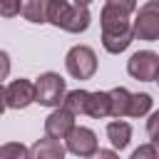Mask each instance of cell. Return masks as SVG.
Here are the masks:
<instances>
[{"instance_id": "obj_7", "label": "cell", "mask_w": 159, "mask_h": 159, "mask_svg": "<svg viewBox=\"0 0 159 159\" xmlns=\"http://www.w3.org/2000/svg\"><path fill=\"white\" fill-rule=\"evenodd\" d=\"M5 102L10 109H25L35 102V82L20 77V80H12L7 87H5Z\"/></svg>"}, {"instance_id": "obj_8", "label": "cell", "mask_w": 159, "mask_h": 159, "mask_svg": "<svg viewBox=\"0 0 159 159\" xmlns=\"http://www.w3.org/2000/svg\"><path fill=\"white\" fill-rule=\"evenodd\" d=\"M72 127H75V114L70 109H65L62 104L55 107L45 119V134L52 139H65L72 132Z\"/></svg>"}, {"instance_id": "obj_15", "label": "cell", "mask_w": 159, "mask_h": 159, "mask_svg": "<svg viewBox=\"0 0 159 159\" xmlns=\"http://www.w3.org/2000/svg\"><path fill=\"white\" fill-rule=\"evenodd\" d=\"M87 99H89V92H87V89H72V92H67V94H65L62 107H65V109H70L75 117H80V114H84V112H87Z\"/></svg>"}, {"instance_id": "obj_24", "label": "cell", "mask_w": 159, "mask_h": 159, "mask_svg": "<svg viewBox=\"0 0 159 159\" xmlns=\"http://www.w3.org/2000/svg\"><path fill=\"white\" fill-rule=\"evenodd\" d=\"M87 159H119V154H117V149H97Z\"/></svg>"}, {"instance_id": "obj_12", "label": "cell", "mask_w": 159, "mask_h": 159, "mask_svg": "<svg viewBox=\"0 0 159 159\" xmlns=\"http://www.w3.org/2000/svg\"><path fill=\"white\" fill-rule=\"evenodd\" d=\"M47 5H50V0H20V15L27 22L42 25V22H47Z\"/></svg>"}, {"instance_id": "obj_14", "label": "cell", "mask_w": 159, "mask_h": 159, "mask_svg": "<svg viewBox=\"0 0 159 159\" xmlns=\"http://www.w3.org/2000/svg\"><path fill=\"white\" fill-rule=\"evenodd\" d=\"M87 117L92 119H104L109 117V92H89V99H87Z\"/></svg>"}, {"instance_id": "obj_1", "label": "cell", "mask_w": 159, "mask_h": 159, "mask_svg": "<svg viewBox=\"0 0 159 159\" xmlns=\"http://www.w3.org/2000/svg\"><path fill=\"white\" fill-rule=\"evenodd\" d=\"M132 15L122 12V10H114L109 5L102 7L99 12V25H102V47L109 52V55H119L124 52L132 40H134V32H132Z\"/></svg>"}, {"instance_id": "obj_9", "label": "cell", "mask_w": 159, "mask_h": 159, "mask_svg": "<svg viewBox=\"0 0 159 159\" xmlns=\"http://www.w3.org/2000/svg\"><path fill=\"white\" fill-rule=\"evenodd\" d=\"M67 149L62 144V139H52V137H42L30 147V159H65Z\"/></svg>"}, {"instance_id": "obj_2", "label": "cell", "mask_w": 159, "mask_h": 159, "mask_svg": "<svg viewBox=\"0 0 159 159\" xmlns=\"http://www.w3.org/2000/svg\"><path fill=\"white\" fill-rule=\"evenodd\" d=\"M132 32L137 40H144V42L159 40V0H147V2L137 5L134 20H132Z\"/></svg>"}, {"instance_id": "obj_16", "label": "cell", "mask_w": 159, "mask_h": 159, "mask_svg": "<svg viewBox=\"0 0 159 159\" xmlns=\"http://www.w3.org/2000/svg\"><path fill=\"white\" fill-rule=\"evenodd\" d=\"M152 104H154L152 94H147V92H137V94H132V99H129V112H127V117H134V119L147 117V114L152 112Z\"/></svg>"}, {"instance_id": "obj_19", "label": "cell", "mask_w": 159, "mask_h": 159, "mask_svg": "<svg viewBox=\"0 0 159 159\" xmlns=\"http://www.w3.org/2000/svg\"><path fill=\"white\" fill-rule=\"evenodd\" d=\"M147 134H149L152 144L159 142V109H157V112H149V119H147Z\"/></svg>"}, {"instance_id": "obj_3", "label": "cell", "mask_w": 159, "mask_h": 159, "mask_svg": "<svg viewBox=\"0 0 159 159\" xmlns=\"http://www.w3.org/2000/svg\"><path fill=\"white\" fill-rule=\"evenodd\" d=\"M67 94V84L57 72H42L35 80V102L42 107H60Z\"/></svg>"}, {"instance_id": "obj_25", "label": "cell", "mask_w": 159, "mask_h": 159, "mask_svg": "<svg viewBox=\"0 0 159 159\" xmlns=\"http://www.w3.org/2000/svg\"><path fill=\"white\" fill-rule=\"evenodd\" d=\"M5 109H7V102H5V87H2V82H0V117H2Z\"/></svg>"}, {"instance_id": "obj_11", "label": "cell", "mask_w": 159, "mask_h": 159, "mask_svg": "<svg viewBox=\"0 0 159 159\" xmlns=\"http://www.w3.org/2000/svg\"><path fill=\"white\" fill-rule=\"evenodd\" d=\"M107 139H109V144L114 147V149H127L129 147V139H132V127L127 124V122H122V119H114V122H109L107 124Z\"/></svg>"}, {"instance_id": "obj_23", "label": "cell", "mask_w": 159, "mask_h": 159, "mask_svg": "<svg viewBox=\"0 0 159 159\" xmlns=\"http://www.w3.org/2000/svg\"><path fill=\"white\" fill-rule=\"evenodd\" d=\"M7 75H10V55L5 50H0V82L7 80Z\"/></svg>"}, {"instance_id": "obj_18", "label": "cell", "mask_w": 159, "mask_h": 159, "mask_svg": "<svg viewBox=\"0 0 159 159\" xmlns=\"http://www.w3.org/2000/svg\"><path fill=\"white\" fill-rule=\"evenodd\" d=\"M0 159H30V149L22 142H5L0 144Z\"/></svg>"}, {"instance_id": "obj_20", "label": "cell", "mask_w": 159, "mask_h": 159, "mask_svg": "<svg viewBox=\"0 0 159 159\" xmlns=\"http://www.w3.org/2000/svg\"><path fill=\"white\" fill-rule=\"evenodd\" d=\"M104 5H109L114 10H122L127 15H134V10H137V0H104Z\"/></svg>"}, {"instance_id": "obj_22", "label": "cell", "mask_w": 159, "mask_h": 159, "mask_svg": "<svg viewBox=\"0 0 159 159\" xmlns=\"http://www.w3.org/2000/svg\"><path fill=\"white\" fill-rule=\"evenodd\" d=\"M129 159H157V149H154L152 142H149V144H139V147L132 152Z\"/></svg>"}, {"instance_id": "obj_17", "label": "cell", "mask_w": 159, "mask_h": 159, "mask_svg": "<svg viewBox=\"0 0 159 159\" xmlns=\"http://www.w3.org/2000/svg\"><path fill=\"white\" fill-rule=\"evenodd\" d=\"M70 5H72L70 0H50V5H47V22L55 25V27H62Z\"/></svg>"}, {"instance_id": "obj_10", "label": "cell", "mask_w": 159, "mask_h": 159, "mask_svg": "<svg viewBox=\"0 0 159 159\" xmlns=\"http://www.w3.org/2000/svg\"><path fill=\"white\" fill-rule=\"evenodd\" d=\"M89 22H92L89 7H87V5H77V2H72L70 10H67V17H65V22H62L60 30L77 35V32H84V30L89 27Z\"/></svg>"}, {"instance_id": "obj_26", "label": "cell", "mask_w": 159, "mask_h": 159, "mask_svg": "<svg viewBox=\"0 0 159 159\" xmlns=\"http://www.w3.org/2000/svg\"><path fill=\"white\" fill-rule=\"evenodd\" d=\"M72 2H77V5H89L92 0H72Z\"/></svg>"}, {"instance_id": "obj_28", "label": "cell", "mask_w": 159, "mask_h": 159, "mask_svg": "<svg viewBox=\"0 0 159 159\" xmlns=\"http://www.w3.org/2000/svg\"><path fill=\"white\" fill-rule=\"evenodd\" d=\"M154 82H159V75H157V80H154Z\"/></svg>"}, {"instance_id": "obj_6", "label": "cell", "mask_w": 159, "mask_h": 159, "mask_svg": "<svg viewBox=\"0 0 159 159\" xmlns=\"http://www.w3.org/2000/svg\"><path fill=\"white\" fill-rule=\"evenodd\" d=\"M65 149L70 152V154H75V157H82V159H87V157H92L97 149H99V144H97V134L89 129V127H72V132L65 137Z\"/></svg>"}, {"instance_id": "obj_27", "label": "cell", "mask_w": 159, "mask_h": 159, "mask_svg": "<svg viewBox=\"0 0 159 159\" xmlns=\"http://www.w3.org/2000/svg\"><path fill=\"white\" fill-rule=\"evenodd\" d=\"M154 149H157V159H159V142H157V144H154Z\"/></svg>"}, {"instance_id": "obj_13", "label": "cell", "mask_w": 159, "mask_h": 159, "mask_svg": "<svg viewBox=\"0 0 159 159\" xmlns=\"http://www.w3.org/2000/svg\"><path fill=\"white\" fill-rule=\"evenodd\" d=\"M129 99H132V92H129V89H124V87L109 89V117H114V119L127 117V112H129Z\"/></svg>"}, {"instance_id": "obj_5", "label": "cell", "mask_w": 159, "mask_h": 159, "mask_svg": "<svg viewBox=\"0 0 159 159\" xmlns=\"http://www.w3.org/2000/svg\"><path fill=\"white\" fill-rule=\"evenodd\" d=\"M127 72L129 77L139 82H154L159 75V55L154 50H139L127 60Z\"/></svg>"}, {"instance_id": "obj_4", "label": "cell", "mask_w": 159, "mask_h": 159, "mask_svg": "<svg viewBox=\"0 0 159 159\" xmlns=\"http://www.w3.org/2000/svg\"><path fill=\"white\" fill-rule=\"evenodd\" d=\"M65 67L75 80H92L97 72V55L89 45H75L65 55Z\"/></svg>"}, {"instance_id": "obj_21", "label": "cell", "mask_w": 159, "mask_h": 159, "mask_svg": "<svg viewBox=\"0 0 159 159\" xmlns=\"http://www.w3.org/2000/svg\"><path fill=\"white\" fill-rule=\"evenodd\" d=\"M20 15V0H0V17Z\"/></svg>"}]
</instances>
